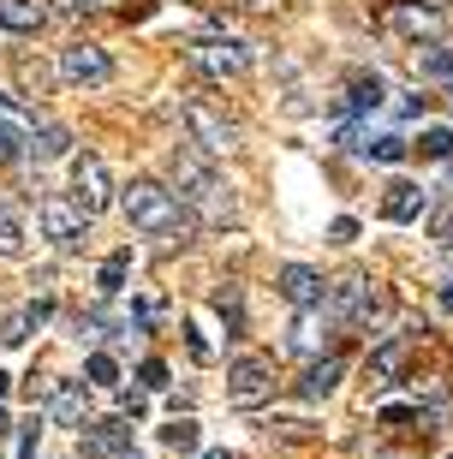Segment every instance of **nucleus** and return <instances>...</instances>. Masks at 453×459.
<instances>
[{
    "instance_id": "nucleus-5",
    "label": "nucleus",
    "mask_w": 453,
    "mask_h": 459,
    "mask_svg": "<svg viewBox=\"0 0 453 459\" xmlns=\"http://www.w3.org/2000/svg\"><path fill=\"white\" fill-rule=\"evenodd\" d=\"M179 119H185V132H191V143H197L203 155H233V143H239V132H233V119L227 114H215L209 102H179Z\"/></svg>"
},
{
    "instance_id": "nucleus-23",
    "label": "nucleus",
    "mask_w": 453,
    "mask_h": 459,
    "mask_svg": "<svg viewBox=\"0 0 453 459\" xmlns=\"http://www.w3.org/2000/svg\"><path fill=\"white\" fill-rule=\"evenodd\" d=\"M286 346H292V352H317L322 346V310H299V323H292V334H286Z\"/></svg>"
},
{
    "instance_id": "nucleus-14",
    "label": "nucleus",
    "mask_w": 453,
    "mask_h": 459,
    "mask_svg": "<svg viewBox=\"0 0 453 459\" xmlns=\"http://www.w3.org/2000/svg\"><path fill=\"white\" fill-rule=\"evenodd\" d=\"M340 376H346V364H340L335 352H328V358H310V364H304V376H299V400H328V394L340 388Z\"/></svg>"
},
{
    "instance_id": "nucleus-2",
    "label": "nucleus",
    "mask_w": 453,
    "mask_h": 459,
    "mask_svg": "<svg viewBox=\"0 0 453 459\" xmlns=\"http://www.w3.org/2000/svg\"><path fill=\"white\" fill-rule=\"evenodd\" d=\"M173 173H179V186H185V204L197 209L203 221H233V191L221 186V179L203 168V161H191V155H173Z\"/></svg>"
},
{
    "instance_id": "nucleus-20",
    "label": "nucleus",
    "mask_w": 453,
    "mask_h": 459,
    "mask_svg": "<svg viewBox=\"0 0 453 459\" xmlns=\"http://www.w3.org/2000/svg\"><path fill=\"white\" fill-rule=\"evenodd\" d=\"M382 78H353V90H346V96H340V114H376V108H382Z\"/></svg>"
},
{
    "instance_id": "nucleus-41",
    "label": "nucleus",
    "mask_w": 453,
    "mask_h": 459,
    "mask_svg": "<svg viewBox=\"0 0 453 459\" xmlns=\"http://www.w3.org/2000/svg\"><path fill=\"white\" fill-rule=\"evenodd\" d=\"M448 102H453V78H448Z\"/></svg>"
},
{
    "instance_id": "nucleus-31",
    "label": "nucleus",
    "mask_w": 453,
    "mask_h": 459,
    "mask_svg": "<svg viewBox=\"0 0 453 459\" xmlns=\"http://www.w3.org/2000/svg\"><path fill=\"white\" fill-rule=\"evenodd\" d=\"M36 436H42V418H30V424L18 429V459H36Z\"/></svg>"
},
{
    "instance_id": "nucleus-34",
    "label": "nucleus",
    "mask_w": 453,
    "mask_h": 459,
    "mask_svg": "<svg viewBox=\"0 0 453 459\" xmlns=\"http://www.w3.org/2000/svg\"><path fill=\"white\" fill-rule=\"evenodd\" d=\"M328 233H335V245H353V238H358V221H353V215H340Z\"/></svg>"
},
{
    "instance_id": "nucleus-38",
    "label": "nucleus",
    "mask_w": 453,
    "mask_h": 459,
    "mask_svg": "<svg viewBox=\"0 0 453 459\" xmlns=\"http://www.w3.org/2000/svg\"><path fill=\"white\" fill-rule=\"evenodd\" d=\"M203 459H233V454H227V447H203Z\"/></svg>"
},
{
    "instance_id": "nucleus-39",
    "label": "nucleus",
    "mask_w": 453,
    "mask_h": 459,
    "mask_svg": "<svg viewBox=\"0 0 453 459\" xmlns=\"http://www.w3.org/2000/svg\"><path fill=\"white\" fill-rule=\"evenodd\" d=\"M6 388H13V376H6V370H0V400H6Z\"/></svg>"
},
{
    "instance_id": "nucleus-8",
    "label": "nucleus",
    "mask_w": 453,
    "mask_h": 459,
    "mask_svg": "<svg viewBox=\"0 0 453 459\" xmlns=\"http://www.w3.org/2000/svg\"><path fill=\"white\" fill-rule=\"evenodd\" d=\"M60 78L78 84V90L108 84V78H114V54L96 48V42H66V48H60Z\"/></svg>"
},
{
    "instance_id": "nucleus-22",
    "label": "nucleus",
    "mask_w": 453,
    "mask_h": 459,
    "mask_svg": "<svg viewBox=\"0 0 453 459\" xmlns=\"http://www.w3.org/2000/svg\"><path fill=\"white\" fill-rule=\"evenodd\" d=\"M126 274H132V251H114L96 269V292H101V299H119V292H126Z\"/></svg>"
},
{
    "instance_id": "nucleus-25",
    "label": "nucleus",
    "mask_w": 453,
    "mask_h": 459,
    "mask_svg": "<svg viewBox=\"0 0 453 459\" xmlns=\"http://www.w3.org/2000/svg\"><path fill=\"white\" fill-rule=\"evenodd\" d=\"M364 155H370V161H382V168H400V161H405V137H394V132L370 137V143H364Z\"/></svg>"
},
{
    "instance_id": "nucleus-4",
    "label": "nucleus",
    "mask_w": 453,
    "mask_h": 459,
    "mask_svg": "<svg viewBox=\"0 0 453 459\" xmlns=\"http://www.w3.org/2000/svg\"><path fill=\"white\" fill-rule=\"evenodd\" d=\"M72 204L84 209L90 221L114 209V173H108V161H101V155H90V150L72 155Z\"/></svg>"
},
{
    "instance_id": "nucleus-32",
    "label": "nucleus",
    "mask_w": 453,
    "mask_h": 459,
    "mask_svg": "<svg viewBox=\"0 0 453 459\" xmlns=\"http://www.w3.org/2000/svg\"><path fill=\"white\" fill-rule=\"evenodd\" d=\"M54 6H60L66 18H78V13H108L114 0H54Z\"/></svg>"
},
{
    "instance_id": "nucleus-36",
    "label": "nucleus",
    "mask_w": 453,
    "mask_h": 459,
    "mask_svg": "<svg viewBox=\"0 0 453 459\" xmlns=\"http://www.w3.org/2000/svg\"><path fill=\"white\" fill-rule=\"evenodd\" d=\"M0 119H6V126H18V108L6 102V96H0Z\"/></svg>"
},
{
    "instance_id": "nucleus-24",
    "label": "nucleus",
    "mask_w": 453,
    "mask_h": 459,
    "mask_svg": "<svg viewBox=\"0 0 453 459\" xmlns=\"http://www.w3.org/2000/svg\"><path fill=\"white\" fill-rule=\"evenodd\" d=\"M24 245H30L24 215H18V209H0V256H24Z\"/></svg>"
},
{
    "instance_id": "nucleus-9",
    "label": "nucleus",
    "mask_w": 453,
    "mask_h": 459,
    "mask_svg": "<svg viewBox=\"0 0 453 459\" xmlns=\"http://www.w3.org/2000/svg\"><path fill=\"white\" fill-rule=\"evenodd\" d=\"M274 292H281L292 310H322V299H328V281H322L317 269H304V263H286V269L274 274Z\"/></svg>"
},
{
    "instance_id": "nucleus-7",
    "label": "nucleus",
    "mask_w": 453,
    "mask_h": 459,
    "mask_svg": "<svg viewBox=\"0 0 453 459\" xmlns=\"http://www.w3.org/2000/svg\"><path fill=\"white\" fill-rule=\"evenodd\" d=\"M274 394V364L269 358H233V364H227V400H233V406H263V400H269Z\"/></svg>"
},
{
    "instance_id": "nucleus-10",
    "label": "nucleus",
    "mask_w": 453,
    "mask_h": 459,
    "mask_svg": "<svg viewBox=\"0 0 453 459\" xmlns=\"http://www.w3.org/2000/svg\"><path fill=\"white\" fill-rule=\"evenodd\" d=\"M328 299H335V310L346 323H370V316L382 310V292H376V281H364V274H346L340 287H328Z\"/></svg>"
},
{
    "instance_id": "nucleus-30",
    "label": "nucleus",
    "mask_w": 453,
    "mask_h": 459,
    "mask_svg": "<svg viewBox=\"0 0 453 459\" xmlns=\"http://www.w3.org/2000/svg\"><path fill=\"white\" fill-rule=\"evenodd\" d=\"M24 137H30V132H18V126L0 119V161H18V155H24Z\"/></svg>"
},
{
    "instance_id": "nucleus-1",
    "label": "nucleus",
    "mask_w": 453,
    "mask_h": 459,
    "mask_svg": "<svg viewBox=\"0 0 453 459\" xmlns=\"http://www.w3.org/2000/svg\"><path fill=\"white\" fill-rule=\"evenodd\" d=\"M119 209H126V221H132L137 233H150V238H173L185 227L179 197H173L168 186H155V179H132V186L119 191Z\"/></svg>"
},
{
    "instance_id": "nucleus-33",
    "label": "nucleus",
    "mask_w": 453,
    "mask_h": 459,
    "mask_svg": "<svg viewBox=\"0 0 453 459\" xmlns=\"http://www.w3.org/2000/svg\"><path fill=\"white\" fill-rule=\"evenodd\" d=\"M185 346H191L197 364H209V341H203V328H185Z\"/></svg>"
},
{
    "instance_id": "nucleus-29",
    "label": "nucleus",
    "mask_w": 453,
    "mask_h": 459,
    "mask_svg": "<svg viewBox=\"0 0 453 459\" xmlns=\"http://www.w3.org/2000/svg\"><path fill=\"white\" fill-rule=\"evenodd\" d=\"M137 382H144V394H161L168 388V364H161V358H144V364H137Z\"/></svg>"
},
{
    "instance_id": "nucleus-28",
    "label": "nucleus",
    "mask_w": 453,
    "mask_h": 459,
    "mask_svg": "<svg viewBox=\"0 0 453 459\" xmlns=\"http://www.w3.org/2000/svg\"><path fill=\"white\" fill-rule=\"evenodd\" d=\"M418 150L430 155V161H448V155H453V132H448V126H436V132H423V137H418Z\"/></svg>"
},
{
    "instance_id": "nucleus-21",
    "label": "nucleus",
    "mask_w": 453,
    "mask_h": 459,
    "mask_svg": "<svg viewBox=\"0 0 453 459\" xmlns=\"http://www.w3.org/2000/svg\"><path fill=\"white\" fill-rule=\"evenodd\" d=\"M161 447H168V454H197L203 447L197 418H168V424H161Z\"/></svg>"
},
{
    "instance_id": "nucleus-6",
    "label": "nucleus",
    "mask_w": 453,
    "mask_h": 459,
    "mask_svg": "<svg viewBox=\"0 0 453 459\" xmlns=\"http://www.w3.org/2000/svg\"><path fill=\"white\" fill-rule=\"evenodd\" d=\"M36 227H42V238H48V245H60V251H78V245H84L90 215L72 204V197H42V204H36Z\"/></svg>"
},
{
    "instance_id": "nucleus-26",
    "label": "nucleus",
    "mask_w": 453,
    "mask_h": 459,
    "mask_svg": "<svg viewBox=\"0 0 453 459\" xmlns=\"http://www.w3.org/2000/svg\"><path fill=\"white\" fill-rule=\"evenodd\" d=\"M215 310H221V323H227V334H245V305H239V287H221L215 292Z\"/></svg>"
},
{
    "instance_id": "nucleus-18",
    "label": "nucleus",
    "mask_w": 453,
    "mask_h": 459,
    "mask_svg": "<svg viewBox=\"0 0 453 459\" xmlns=\"http://www.w3.org/2000/svg\"><path fill=\"white\" fill-rule=\"evenodd\" d=\"M412 72L418 78H453V48L448 42H418L412 48Z\"/></svg>"
},
{
    "instance_id": "nucleus-40",
    "label": "nucleus",
    "mask_w": 453,
    "mask_h": 459,
    "mask_svg": "<svg viewBox=\"0 0 453 459\" xmlns=\"http://www.w3.org/2000/svg\"><path fill=\"white\" fill-rule=\"evenodd\" d=\"M6 429H13V424H6V406H0V436H6Z\"/></svg>"
},
{
    "instance_id": "nucleus-17",
    "label": "nucleus",
    "mask_w": 453,
    "mask_h": 459,
    "mask_svg": "<svg viewBox=\"0 0 453 459\" xmlns=\"http://www.w3.org/2000/svg\"><path fill=\"white\" fill-rule=\"evenodd\" d=\"M42 0H0V30H18V36H30L42 30Z\"/></svg>"
},
{
    "instance_id": "nucleus-13",
    "label": "nucleus",
    "mask_w": 453,
    "mask_h": 459,
    "mask_svg": "<svg viewBox=\"0 0 453 459\" xmlns=\"http://www.w3.org/2000/svg\"><path fill=\"white\" fill-rule=\"evenodd\" d=\"M84 454L132 459V424H126V418H114V424H90V429H84Z\"/></svg>"
},
{
    "instance_id": "nucleus-35",
    "label": "nucleus",
    "mask_w": 453,
    "mask_h": 459,
    "mask_svg": "<svg viewBox=\"0 0 453 459\" xmlns=\"http://www.w3.org/2000/svg\"><path fill=\"white\" fill-rule=\"evenodd\" d=\"M436 245H441V251H453V215H441V221H436Z\"/></svg>"
},
{
    "instance_id": "nucleus-12",
    "label": "nucleus",
    "mask_w": 453,
    "mask_h": 459,
    "mask_svg": "<svg viewBox=\"0 0 453 459\" xmlns=\"http://www.w3.org/2000/svg\"><path fill=\"white\" fill-rule=\"evenodd\" d=\"M42 411H48V418H60V424H84V418H90L84 382H48V394H42Z\"/></svg>"
},
{
    "instance_id": "nucleus-37",
    "label": "nucleus",
    "mask_w": 453,
    "mask_h": 459,
    "mask_svg": "<svg viewBox=\"0 0 453 459\" xmlns=\"http://www.w3.org/2000/svg\"><path fill=\"white\" fill-rule=\"evenodd\" d=\"M436 305H441V310H448V316H453V281H448V287H441V299H436Z\"/></svg>"
},
{
    "instance_id": "nucleus-3",
    "label": "nucleus",
    "mask_w": 453,
    "mask_h": 459,
    "mask_svg": "<svg viewBox=\"0 0 453 459\" xmlns=\"http://www.w3.org/2000/svg\"><path fill=\"white\" fill-rule=\"evenodd\" d=\"M185 60L209 78H239V72H251V42H239V36H191L185 42Z\"/></svg>"
},
{
    "instance_id": "nucleus-11",
    "label": "nucleus",
    "mask_w": 453,
    "mask_h": 459,
    "mask_svg": "<svg viewBox=\"0 0 453 459\" xmlns=\"http://www.w3.org/2000/svg\"><path fill=\"white\" fill-rule=\"evenodd\" d=\"M423 209H430V191L412 186V179H394V186L382 191V221H394V227H412Z\"/></svg>"
},
{
    "instance_id": "nucleus-27",
    "label": "nucleus",
    "mask_w": 453,
    "mask_h": 459,
    "mask_svg": "<svg viewBox=\"0 0 453 459\" xmlns=\"http://www.w3.org/2000/svg\"><path fill=\"white\" fill-rule=\"evenodd\" d=\"M84 376L96 382V388H119V364L108 352H90V364H84Z\"/></svg>"
},
{
    "instance_id": "nucleus-15",
    "label": "nucleus",
    "mask_w": 453,
    "mask_h": 459,
    "mask_svg": "<svg viewBox=\"0 0 453 459\" xmlns=\"http://www.w3.org/2000/svg\"><path fill=\"white\" fill-rule=\"evenodd\" d=\"M388 24H394L400 36H412V42H436V36H441V13H436V6H394Z\"/></svg>"
},
{
    "instance_id": "nucleus-19",
    "label": "nucleus",
    "mask_w": 453,
    "mask_h": 459,
    "mask_svg": "<svg viewBox=\"0 0 453 459\" xmlns=\"http://www.w3.org/2000/svg\"><path fill=\"white\" fill-rule=\"evenodd\" d=\"M24 150H30L36 161H54V155H72V132H66V126H36V132L24 137Z\"/></svg>"
},
{
    "instance_id": "nucleus-16",
    "label": "nucleus",
    "mask_w": 453,
    "mask_h": 459,
    "mask_svg": "<svg viewBox=\"0 0 453 459\" xmlns=\"http://www.w3.org/2000/svg\"><path fill=\"white\" fill-rule=\"evenodd\" d=\"M405 358H412V341H405V334H388L382 346H376V352H370V382H394V376L405 370Z\"/></svg>"
}]
</instances>
